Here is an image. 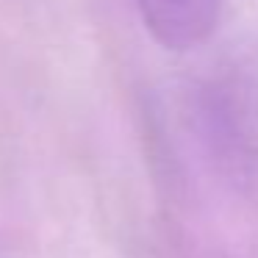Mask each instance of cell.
Returning a JSON list of instances; mask_svg holds the SVG:
<instances>
[{
    "label": "cell",
    "instance_id": "1",
    "mask_svg": "<svg viewBox=\"0 0 258 258\" xmlns=\"http://www.w3.org/2000/svg\"><path fill=\"white\" fill-rule=\"evenodd\" d=\"M145 28L169 50H191L214 34L219 0H136Z\"/></svg>",
    "mask_w": 258,
    "mask_h": 258
}]
</instances>
